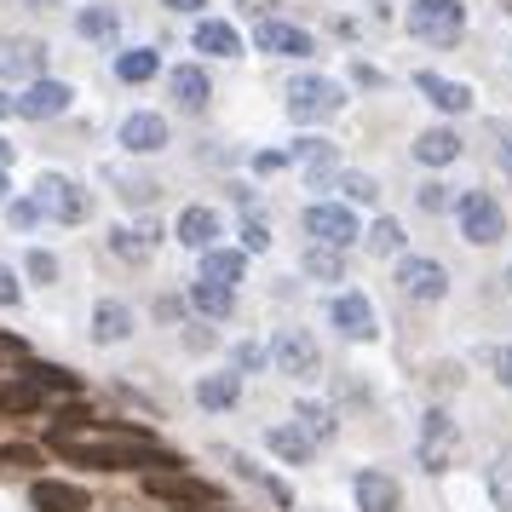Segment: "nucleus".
I'll use <instances>...</instances> for the list:
<instances>
[{
    "instance_id": "1",
    "label": "nucleus",
    "mask_w": 512,
    "mask_h": 512,
    "mask_svg": "<svg viewBox=\"0 0 512 512\" xmlns=\"http://www.w3.org/2000/svg\"><path fill=\"white\" fill-rule=\"evenodd\" d=\"M466 29L461 0H415L409 6V35L415 41H432V47H455Z\"/></svg>"
},
{
    "instance_id": "2",
    "label": "nucleus",
    "mask_w": 512,
    "mask_h": 512,
    "mask_svg": "<svg viewBox=\"0 0 512 512\" xmlns=\"http://www.w3.org/2000/svg\"><path fill=\"white\" fill-rule=\"evenodd\" d=\"M35 202H41L58 225H87V219H93V196L75 185L70 173H41V179H35Z\"/></svg>"
},
{
    "instance_id": "3",
    "label": "nucleus",
    "mask_w": 512,
    "mask_h": 512,
    "mask_svg": "<svg viewBox=\"0 0 512 512\" xmlns=\"http://www.w3.org/2000/svg\"><path fill=\"white\" fill-rule=\"evenodd\" d=\"M455 219H461V236L472 248H489V242L507 236V213H501V202L489 190H466L461 202H455Z\"/></svg>"
},
{
    "instance_id": "4",
    "label": "nucleus",
    "mask_w": 512,
    "mask_h": 512,
    "mask_svg": "<svg viewBox=\"0 0 512 512\" xmlns=\"http://www.w3.org/2000/svg\"><path fill=\"white\" fill-rule=\"evenodd\" d=\"M346 104V93H340V81H328V75H300L294 87H288V116L294 121H323L334 116Z\"/></svg>"
},
{
    "instance_id": "5",
    "label": "nucleus",
    "mask_w": 512,
    "mask_h": 512,
    "mask_svg": "<svg viewBox=\"0 0 512 512\" xmlns=\"http://www.w3.org/2000/svg\"><path fill=\"white\" fill-rule=\"evenodd\" d=\"M305 231H311V242L351 248V242L363 236V225H357V213H351L346 202H311V208H305Z\"/></svg>"
},
{
    "instance_id": "6",
    "label": "nucleus",
    "mask_w": 512,
    "mask_h": 512,
    "mask_svg": "<svg viewBox=\"0 0 512 512\" xmlns=\"http://www.w3.org/2000/svg\"><path fill=\"white\" fill-rule=\"evenodd\" d=\"M397 288H403L409 300L432 305V300H443V294H449V271H443L438 259L403 254V259H397Z\"/></svg>"
},
{
    "instance_id": "7",
    "label": "nucleus",
    "mask_w": 512,
    "mask_h": 512,
    "mask_svg": "<svg viewBox=\"0 0 512 512\" xmlns=\"http://www.w3.org/2000/svg\"><path fill=\"white\" fill-rule=\"evenodd\" d=\"M271 363L282 374H294V380H311V374L323 369V351H317V340L305 328H282L277 340H271Z\"/></svg>"
},
{
    "instance_id": "8",
    "label": "nucleus",
    "mask_w": 512,
    "mask_h": 512,
    "mask_svg": "<svg viewBox=\"0 0 512 512\" xmlns=\"http://www.w3.org/2000/svg\"><path fill=\"white\" fill-rule=\"evenodd\" d=\"M144 495L150 501H190V507H219V489L208 478H179V472H144Z\"/></svg>"
},
{
    "instance_id": "9",
    "label": "nucleus",
    "mask_w": 512,
    "mask_h": 512,
    "mask_svg": "<svg viewBox=\"0 0 512 512\" xmlns=\"http://www.w3.org/2000/svg\"><path fill=\"white\" fill-rule=\"evenodd\" d=\"M455 449H461L455 420L443 415V409H426V420H420V466L426 472H443V466L455 461Z\"/></svg>"
},
{
    "instance_id": "10",
    "label": "nucleus",
    "mask_w": 512,
    "mask_h": 512,
    "mask_svg": "<svg viewBox=\"0 0 512 512\" xmlns=\"http://www.w3.org/2000/svg\"><path fill=\"white\" fill-rule=\"evenodd\" d=\"M75 87L70 81H52V75H41V81H24V93H18V116L24 121H52L70 110Z\"/></svg>"
},
{
    "instance_id": "11",
    "label": "nucleus",
    "mask_w": 512,
    "mask_h": 512,
    "mask_svg": "<svg viewBox=\"0 0 512 512\" xmlns=\"http://www.w3.org/2000/svg\"><path fill=\"white\" fill-rule=\"evenodd\" d=\"M41 70H47V47L41 41L0 35V81H41Z\"/></svg>"
},
{
    "instance_id": "12",
    "label": "nucleus",
    "mask_w": 512,
    "mask_h": 512,
    "mask_svg": "<svg viewBox=\"0 0 512 512\" xmlns=\"http://www.w3.org/2000/svg\"><path fill=\"white\" fill-rule=\"evenodd\" d=\"M351 495H357V507L363 512H397L403 507V484H397L392 472H357V478H351Z\"/></svg>"
},
{
    "instance_id": "13",
    "label": "nucleus",
    "mask_w": 512,
    "mask_h": 512,
    "mask_svg": "<svg viewBox=\"0 0 512 512\" xmlns=\"http://www.w3.org/2000/svg\"><path fill=\"white\" fill-rule=\"evenodd\" d=\"M254 47L277 52V58H311V52H317V41H311L300 24H277V18H265V24L254 29Z\"/></svg>"
},
{
    "instance_id": "14",
    "label": "nucleus",
    "mask_w": 512,
    "mask_h": 512,
    "mask_svg": "<svg viewBox=\"0 0 512 512\" xmlns=\"http://www.w3.org/2000/svg\"><path fill=\"white\" fill-rule=\"evenodd\" d=\"M328 323L340 328L346 340H374V305L363 294H340V300L328 305Z\"/></svg>"
},
{
    "instance_id": "15",
    "label": "nucleus",
    "mask_w": 512,
    "mask_h": 512,
    "mask_svg": "<svg viewBox=\"0 0 512 512\" xmlns=\"http://www.w3.org/2000/svg\"><path fill=\"white\" fill-rule=\"evenodd\" d=\"M294 156L305 162V179H311L317 190L340 185V156H334V144H323V139H294Z\"/></svg>"
},
{
    "instance_id": "16",
    "label": "nucleus",
    "mask_w": 512,
    "mask_h": 512,
    "mask_svg": "<svg viewBox=\"0 0 512 512\" xmlns=\"http://www.w3.org/2000/svg\"><path fill=\"white\" fill-rule=\"evenodd\" d=\"M121 144H127L133 156H156V150L167 144V121L156 116V110H139V116L121 121Z\"/></svg>"
},
{
    "instance_id": "17",
    "label": "nucleus",
    "mask_w": 512,
    "mask_h": 512,
    "mask_svg": "<svg viewBox=\"0 0 512 512\" xmlns=\"http://www.w3.org/2000/svg\"><path fill=\"white\" fill-rule=\"evenodd\" d=\"M110 248H116L121 259H150L156 248H162V219H139V225L110 231Z\"/></svg>"
},
{
    "instance_id": "18",
    "label": "nucleus",
    "mask_w": 512,
    "mask_h": 512,
    "mask_svg": "<svg viewBox=\"0 0 512 512\" xmlns=\"http://www.w3.org/2000/svg\"><path fill=\"white\" fill-rule=\"evenodd\" d=\"M179 242H185V248H196V254H208L213 242H219V213L213 208H202V202H190L185 213H179Z\"/></svg>"
},
{
    "instance_id": "19",
    "label": "nucleus",
    "mask_w": 512,
    "mask_h": 512,
    "mask_svg": "<svg viewBox=\"0 0 512 512\" xmlns=\"http://www.w3.org/2000/svg\"><path fill=\"white\" fill-rule=\"evenodd\" d=\"M265 443H271V455H277V461H288V466H305L311 455H317V438L305 432L300 420H294V426H271V432H265Z\"/></svg>"
},
{
    "instance_id": "20",
    "label": "nucleus",
    "mask_w": 512,
    "mask_h": 512,
    "mask_svg": "<svg viewBox=\"0 0 512 512\" xmlns=\"http://www.w3.org/2000/svg\"><path fill=\"white\" fill-rule=\"evenodd\" d=\"M93 340H98V346H121V340H133V311H127L121 300H98Z\"/></svg>"
},
{
    "instance_id": "21",
    "label": "nucleus",
    "mask_w": 512,
    "mask_h": 512,
    "mask_svg": "<svg viewBox=\"0 0 512 512\" xmlns=\"http://www.w3.org/2000/svg\"><path fill=\"white\" fill-rule=\"evenodd\" d=\"M29 501H35L41 512H87V495H81L75 484H58V478H35Z\"/></svg>"
},
{
    "instance_id": "22",
    "label": "nucleus",
    "mask_w": 512,
    "mask_h": 512,
    "mask_svg": "<svg viewBox=\"0 0 512 512\" xmlns=\"http://www.w3.org/2000/svg\"><path fill=\"white\" fill-rule=\"evenodd\" d=\"M190 305H196L202 317H213V323H219V317H231V311H236V294H231V282L196 277V282H190Z\"/></svg>"
},
{
    "instance_id": "23",
    "label": "nucleus",
    "mask_w": 512,
    "mask_h": 512,
    "mask_svg": "<svg viewBox=\"0 0 512 512\" xmlns=\"http://www.w3.org/2000/svg\"><path fill=\"white\" fill-rule=\"evenodd\" d=\"M167 87H173V98H179L185 110H202V104H208V93H213V81H208V70H202V64H179V70L167 75Z\"/></svg>"
},
{
    "instance_id": "24",
    "label": "nucleus",
    "mask_w": 512,
    "mask_h": 512,
    "mask_svg": "<svg viewBox=\"0 0 512 512\" xmlns=\"http://www.w3.org/2000/svg\"><path fill=\"white\" fill-rule=\"evenodd\" d=\"M415 87H420L426 98H432L438 110H449V116H461V110H472V93H466L461 81H443V75L420 70V75H415Z\"/></svg>"
},
{
    "instance_id": "25",
    "label": "nucleus",
    "mask_w": 512,
    "mask_h": 512,
    "mask_svg": "<svg viewBox=\"0 0 512 512\" xmlns=\"http://www.w3.org/2000/svg\"><path fill=\"white\" fill-rule=\"evenodd\" d=\"M455 156H461V133H449V127H432V133L415 139V162L420 167H449Z\"/></svg>"
},
{
    "instance_id": "26",
    "label": "nucleus",
    "mask_w": 512,
    "mask_h": 512,
    "mask_svg": "<svg viewBox=\"0 0 512 512\" xmlns=\"http://www.w3.org/2000/svg\"><path fill=\"white\" fill-rule=\"evenodd\" d=\"M236 397H242V369H225V374L196 380V403H202V409H231Z\"/></svg>"
},
{
    "instance_id": "27",
    "label": "nucleus",
    "mask_w": 512,
    "mask_h": 512,
    "mask_svg": "<svg viewBox=\"0 0 512 512\" xmlns=\"http://www.w3.org/2000/svg\"><path fill=\"white\" fill-rule=\"evenodd\" d=\"M202 277H213V282H242L248 277V248H208L202 254Z\"/></svg>"
},
{
    "instance_id": "28",
    "label": "nucleus",
    "mask_w": 512,
    "mask_h": 512,
    "mask_svg": "<svg viewBox=\"0 0 512 512\" xmlns=\"http://www.w3.org/2000/svg\"><path fill=\"white\" fill-rule=\"evenodd\" d=\"M305 265V277H317V282H340L346 277V248H328V242H311L300 254Z\"/></svg>"
},
{
    "instance_id": "29",
    "label": "nucleus",
    "mask_w": 512,
    "mask_h": 512,
    "mask_svg": "<svg viewBox=\"0 0 512 512\" xmlns=\"http://www.w3.org/2000/svg\"><path fill=\"white\" fill-rule=\"evenodd\" d=\"M196 47L208 52V58H236L242 52V35L231 24H219V18H202L196 24Z\"/></svg>"
},
{
    "instance_id": "30",
    "label": "nucleus",
    "mask_w": 512,
    "mask_h": 512,
    "mask_svg": "<svg viewBox=\"0 0 512 512\" xmlns=\"http://www.w3.org/2000/svg\"><path fill=\"white\" fill-rule=\"evenodd\" d=\"M110 185H116L121 202H133V208H150V202L162 196V185H156V179H144V173H133V167H110Z\"/></svg>"
},
{
    "instance_id": "31",
    "label": "nucleus",
    "mask_w": 512,
    "mask_h": 512,
    "mask_svg": "<svg viewBox=\"0 0 512 512\" xmlns=\"http://www.w3.org/2000/svg\"><path fill=\"white\" fill-rule=\"evenodd\" d=\"M484 484H489V501H495L501 512H512V443H507V449H495Z\"/></svg>"
},
{
    "instance_id": "32",
    "label": "nucleus",
    "mask_w": 512,
    "mask_h": 512,
    "mask_svg": "<svg viewBox=\"0 0 512 512\" xmlns=\"http://www.w3.org/2000/svg\"><path fill=\"white\" fill-rule=\"evenodd\" d=\"M363 242H369V254H380V259H403V225H397L392 213H386V219H374Z\"/></svg>"
},
{
    "instance_id": "33",
    "label": "nucleus",
    "mask_w": 512,
    "mask_h": 512,
    "mask_svg": "<svg viewBox=\"0 0 512 512\" xmlns=\"http://www.w3.org/2000/svg\"><path fill=\"white\" fill-rule=\"evenodd\" d=\"M75 29H81L87 41H116V35H121V18L110 12V6H87V12L75 18Z\"/></svg>"
},
{
    "instance_id": "34",
    "label": "nucleus",
    "mask_w": 512,
    "mask_h": 512,
    "mask_svg": "<svg viewBox=\"0 0 512 512\" xmlns=\"http://www.w3.org/2000/svg\"><path fill=\"white\" fill-rule=\"evenodd\" d=\"M29 409H41V386H35V380L0 386V415H29Z\"/></svg>"
},
{
    "instance_id": "35",
    "label": "nucleus",
    "mask_w": 512,
    "mask_h": 512,
    "mask_svg": "<svg viewBox=\"0 0 512 512\" xmlns=\"http://www.w3.org/2000/svg\"><path fill=\"white\" fill-rule=\"evenodd\" d=\"M156 70H162V58H156L150 47H133V52H121V58H116V75H121V81H150Z\"/></svg>"
},
{
    "instance_id": "36",
    "label": "nucleus",
    "mask_w": 512,
    "mask_h": 512,
    "mask_svg": "<svg viewBox=\"0 0 512 512\" xmlns=\"http://www.w3.org/2000/svg\"><path fill=\"white\" fill-rule=\"evenodd\" d=\"M294 420H300V426H305V432H311L317 443H328L334 432H340V426H334V415H328L323 403H294Z\"/></svg>"
},
{
    "instance_id": "37",
    "label": "nucleus",
    "mask_w": 512,
    "mask_h": 512,
    "mask_svg": "<svg viewBox=\"0 0 512 512\" xmlns=\"http://www.w3.org/2000/svg\"><path fill=\"white\" fill-rule=\"evenodd\" d=\"M29 380H35L41 392H75V374L70 369H52V363H35V369H29Z\"/></svg>"
},
{
    "instance_id": "38",
    "label": "nucleus",
    "mask_w": 512,
    "mask_h": 512,
    "mask_svg": "<svg viewBox=\"0 0 512 512\" xmlns=\"http://www.w3.org/2000/svg\"><path fill=\"white\" fill-rule=\"evenodd\" d=\"M24 271H29V282H35V288H52V282H58V259H52L47 248H35V254L24 259Z\"/></svg>"
},
{
    "instance_id": "39",
    "label": "nucleus",
    "mask_w": 512,
    "mask_h": 512,
    "mask_svg": "<svg viewBox=\"0 0 512 512\" xmlns=\"http://www.w3.org/2000/svg\"><path fill=\"white\" fill-rule=\"evenodd\" d=\"M41 202H35V196H29V202H6V225H12V231H29V225H41Z\"/></svg>"
},
{
    "instance_id": "40",
    "label": "nucleus",
    "mask_w": 512,
    "mask_h": 512,
    "mask_svg": "<svg viewBox=\"0 0 512 512\" xmlns=\"http://www.w3.org/2000/svg\"><path fill=\"white\" fill-rule=\"evenodd\" d=\"M340 190H346V202H374V179L369 173H340Z\"/></svg>"
},
{
    "instance_id": "41",
    "label": "nucleus",
    "mask_w": 512,
    "mask_h": 512,
    "mask_svg": "<svg viewBox=\"0 0 512 512\" xmlns=\"http://www.w3.org/2000/svg\"><path fill=\"white\" fill-rule=\"evenodd\" d=\"M420 208L443 213V208H449V185H438V179H432V185H420Z\"/></svg>"
},
{
    "instance_id": "42",
    "label": "nucleus",
    "mask_w": 512,
    "mask_h": 512,
    "mask_svg": "<svg viewBox=\"0 0 512 512\" xmlns=\"http://www.w3.org/2000/svg\"><path fill=\"white\" fill-rule=\"evenodd\" d=\"M0 461H6V466H35L41 455H35V443H6V449H0Z\"/></svg>"
},
{
    "instance_id": "43",
    "label": "nucleus",
    "mask_w": 512,
    "mask_h": 512,
    "mask_svg": "<svg viewBox=\"0 0 512 512\" xmlns=\"http://www.w3.org/2000/svg\"><path fill=\"white\" fill-rule=\"evenodd\" d=\"M495 162H501V173L512 179V127H495Z\"/></svg>"
},
{
    "instance_id": "44",
    "label": "nucleus",
    "mask_w": 512,
    "mask_h": 512,
    "mask_svg": "<svg viewBox=\"0 0 512 512\" xmlns=\"http://www.w3.org/2000/svg\"><path fill=\"white\" fill-rule=\"evenodd\" d=\"M242 248H248V254H265V248H271V231H265V225H242Z\"/></svg>"
},
{
    "instance_id": "45",
    "label": "nucleus",
    "mask_w": 512,
    "mask_h": 512,
    "mask_svg": "<svg viewBox=\"0 0 512 512\" xmlns=\"http://www.w3.org/2000/svg\"><path fill=\"white\" fill-rule=\"evenodd\" d=\"M185 346H190V351H213V346H219V334L196 323V328H185Z\"/></svg>"
},
{
    "instance_id": "46",
    "label": "nucleus",
    "mask_w": 512,
    "mask_h": 512,
    "mask_svg": "<svg viewBox=\"0 0 512 512\" xmlns=\"http://www.w3.org/2000/svg\"><path fill=\"white\" fill-rule=\"evenodd\" d=\"M24 300V288H18V271H6L0 265V305H18Z\"/></svg>"
},
{
    "instance_id": "47",
    "label": "nucleus",
    "mask_w": 512,
    "mask_h": 512,
    "mask_svg": "<svg viewBox=\"0 0 512 512\" xmlns=\"http://www.w3.org/2000/svg\"><path fill=\"white\" fill-rule=\"evenodd\" d=\"M489 363H495V380H501V386H512V346H501Z\"/></svg>"
},
{
    "instance_id": "48",
    "label": "nucleus",
    "mask_w": 512,
    "mask_h": 512,
    "mask_svg": "<svg viewBox=\"0 0 512 512\" xmlns=\"http://www.w3.org/2000/svg\"><path fill=\"white\" fill-rule=\"evenodd\" d=\"M259 363H265V351L242 340V346H236V369H259Z\"/></svg>"
},
{
    "instance_id": "49",
    "label": "nucleus",
    "mask_w": 512,
    "mask_h": 512,
    "mask_svg": "<svg viewBox=\"0 0 512 512\" xmlns=\"http://www.w3.org/2000/svg\"><path fill=\"white\" fill-rule=\"evenodd\" d=\"M254 167H259V173H277L282 156H277V150H265V156H254Z\"/></svg>"
},
{
    "instance_id": "50",
    "label": "nucleus",
    "mask_w": 512,
    "mask_h": 512,
    "mask_svg": "<svg viewBox=\"0 0 512 512\" xmlns=\"http://www.w3.org/2000/svg\"><path fill=\"white\" fill-rule=\"evenodd\" d=\"M12 156H18V144H12V139H0V173L12 167Z\"/></svg>"
},
{
    "instance_id": "51",
    "label": "nucleus",
    "mask_w": 512,
    "mask_h": 512,
    "mask_svg": "<svg viewBox=\"0 0 512 512\" xmlns=\"http://www.w3.org/2000/svg\"><path fill=\"white\" fill-rule=\"evenodd\" d=\"M0 116H18V98L12 93H0Z\"/></svg>"
},
{
    "instance_id": "52",
    "label": "nucleus",
    "mask_w": 512,
    "mask_h": 512,
    "mask_svg": "<svg viewBox=\"0 0 512 512\" xmlns=\"http://www.w3.org/2000/svg\"><path fill=\"white\" fill-rule=\"evenodd\" d=\"M173 12H202V0H167Z\"/></svg>"
},
{
    "instance_id": "53",
    "label": "nucleus",
    "mask_w": 512,
    "mask_h": 512,
    "mask_svg": "<svg viewBox=\"0 0 512 512\" xmlns=\"http://www.w3.org/2000/svg\"><path fill=\"white\" fill-rule=\"evenodd\" d=\"M6 190H12V179H6V173H0V202H6Z\"/></svg>"
},
{
    "instance_id": "54",
    "label": "nucleus",
    "mask_w": 512,
    "mask_h": 512,
    "mask_svg": "<svg viewBox=\"0 0 512 512\" xmlns=\"http://www.w3.org/2000/svg\"><path fill=\"white\" fill-rule=\"evenodd\" d=\"M507 288H512V265H507Z\"/></svg>"
},
{
    "instance_id": "55",
    "label": "nucleus",
    "mask_w": 512,
    "mask_h": 512,
    "mask_svg": "<svg viewBox=\"0 0 512 512\" xmlns=\"http://www.w3.org/2000/svg\"><path fill=\"white\" fill-rule=\"evenodd\" d=\"M208 512H225V507H208Z\"/></svg>"
}]
</instances>
